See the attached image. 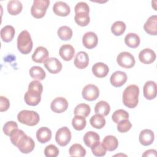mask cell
<instances>
[{
	"label": "cell",
	"instance_id": "7bdbcfd3",
	"mask_svg": "<svg viewBox=\"0 0 157 157\" xmlns=\"http://www.w3.org/2000/svg\"><path fill=\"white\" fill-rule=\"evenodd\" d=\"M18 129V124L15 121H9L6 122L3 126V132L7 136H10L11 132L16 129Z\"/></svg>",
	"mask_w": 157,
	"mask_h": 157
},
{
	"label": "cell",
	"instance_id": "7c38bea8",
	"mask_svg": "<svg viewBox=\"0 0 157 157\" xmlns=\"http://www.w3.org/2000/svg\"><path fill=\"white\" fill-rule=\"evenodd\" d=\"M127 78V75L124 72L118 71L111 75L110 82L115 87H120L126 83Z\"/></svg>",
	"mask_w": 157,
	"mask_h": 157
},
{
	"label": "cell",
	"instance_id": "d6986e66",
	"mask_svg": "<svg viewBox=\"0 0 157 157\" xmlns=\"http://www.w3.org/2000/svg\"><path fill=\"white\" fill-rule=\"evenodd\" d=\"M89 64V57L85 52H78L74 59V65L76 67L83 69L86 68Z\"/></svg>",
	"mask_w": 157,
	"mask_h": 157
},
{
	"label": "cell",
	"instance_id": "f546056e",
	"mask_svg": "<svg viewBox=\"0 0 157 157\" xmlns=\"http://www.w3.org/2000/svg\"><path fill=\"white\" fill-rule=\"evenodd\" d=\"M30 76L36 80H43L46 76L45 71L40 66H34L30 68L29 71Z\"/></svg>",
	"mask_w": 157,
	"mask_h": 157
},
{
	"label": "cell",
	"instance_id": "60d3db41",
	"mask_svg": "<svg viewBox=\"0 0 157 157\" xmlns=\"http://www.w3.org/2000/svg\"><path fill=\"white\" fill-rule=\"evenodd\" d=\"M25 133L23 131L21 130V129H16L15 130H13L11 134H10V141L12 142V144L16 146L18 140H20V139L22 137V136H23Z\"/></svg>",
	"mask_w": 157,
	"mask_h": 157
},
{
	"label": "cell",
	"instance_id": "ee69618b",
	"mask_svg": "<svg viewBox=\"0 0 157 157\" xmlns=\"http://www.w3.org/2000/svg\"><path fill=\"white\" fill-rule=\"evenodd\" d=\"M74 11L75 13L81 12L89 13L90 7L85 2H78L75 6Z\"/></svg>",
	"mask_w": 157,
	"mask_h": 157
},
{
	"label": "cell",
	"instance_id": "44dd1931",
	"mask_svg": "<svg viewBox=\"0 0 157 157\" xmlns=\"http://www.w3.org/2000/svg\"><path fill=\"white\" fill-rule=\"evenodd\" d=\"M109 72V69L108 66L101 62L95 63L92 67L93 74L98 78H103L106 77Z\"/></svg>",
	"mask_w": 157,
	"mask_h": 157
},
{
	"label": "cell",
	"instance_id": "1f68e13d",
	"mask_svg": "<svg viewBox=\"0 0 157 157\" xmlns=\"http://www.w3.org/2000/svg\"><path fill=\"white\" fill-rule=\"evenodd\" d=\"M57 34L58 37L62 40H70L72 37V30L67 26H62L58 29Z\"/></svg>",
	"mask_w": 157,
	"mask_h": 157
},
{
	"label": "cell",
	"instance_id": "ba28073f",
	"mask_svg": "<svg viewBox=\"0 0 157 157\" xmlns=\"http://www.w3.org/2000/svg\"><path fill=\"white\" fill-rule=\"evenodd\" d=\"M71 132L70 129L64 126L59 128L56 132L55 140L56 143L61 146H66L71 140Z\"/></svg>",
	"mask_w": 157,
	"mask_h": 157
},
{
	"label": "cell",
	"instance_id": "8d00e7d4",
	"mask_svg": "<svg viewBox=\"0 0 157 157\" xmlns=\"http://www.w3.org/2000/svg\"><path fill=\"white\" fill-rule=\"evenodd\" d=\"M86 124V121L85 117L80 115H75L72 120V125L77 131L83 129Z\"/></svg>",
	"mask_w": 157,
	"mask_h": 157
},
{
	"label": "cell",
	"instance_id": "cb8c5ba5",
	"mask_svg": "<svg viewBox=\"0 0 157 157\" xmlns=\"http://www.w3.org/2000/svg\"><path fill=\"white\" fill-rule=\"evenodd\" d=\"M99 140V135L94 131H88L86 132L83 136V142L85 144L90 148L98 143Z\"/></svg>",
	"mask_w": 157,
	"mask_h": 157
},
{
	"label": "cell",
	"instance_id": "6da1fadb",
	"mask_svg": "<svg viewBox=\"0 0 157 157\" xmlns=\"http://www.w3.org/2000/svg\"><path fill=\"white\" fill-rule=\"evenodd\" d=\"M43 91L42 83L37 80H33L28 85V91L26 92L24 99L26 104L36 106L41 101V94Z\"/></svg>",
	"mask_w": 157,
	"mask_h": 157
},
{
	"label": "cell",
	"instance_id": "484cf974",
	"mask_svg": "<svg viewBox=\"0 0 157 157\" xmlns=\"http://www.w3.org/2000/svg\"><path fill=\"white\" fill-rule=\"evenodd\" d=\"M15 31L14 28L11 25H6L1 30V37L5 42H9L12 41L14 36Z\"/></svg>",
	"mask_w": 157,
	"mask_h": 157
},
{
	"label": "cell",
	"instance_id": "d6a6232c",
	"mask_svg": "<svg viewBox=\"0 0 157 157\" xmlns=\"http://www.w3.org/2000/svg\"><path fill=\"white\" fill-rule=\"evenodd\" d=\"M91 109L89 105L85 103H81L75 107L74 113L75 115H80L85 118L89 115Z\"/></svg>",
	"mask_w": 157,
	"mask_h": 157
},
{
	"label": "cell",
	"instance_id": "f6af8a7d",
	"mask_svg": "<svg viewBox=\"0 0 157 157\" xmlns=\"http://www.w3.org/2000/svg\"><path fill=\"white\" fill-rule=\"evenodd\" d=\"M10 107V102L9 99L3 96H0V111L1 112H5L9 109Z\"/></svg>",
	"mask_w": 157,
	"mask_h": 157
},
{
	"label": "cell",
	"instance_id": "4dcf8cb0",
	"mask_svg": "<svg viewBox=\"0 0 157 157\" xmlns=\"http://www.w3.org/2000/svg\"><path fill=\"white\" fill-rule=\"evenodd\" d=\"M90 122L91 125L96 128V129H102L105 124V119L104 118V116L100 115V114H97L96 113L95 115H93L90 120Z\"/></svg>",
	"mask_w": 157,
	"mask_h": 157
},
{
	"label": "cell",
	"instance_id": "30bf717a",
	"mask_svg": "<svg viewBox=\"0 0 157 157\" xmlns=\"http://www.w3.org/2000/svg\"><path fill=\"white\" fill-rule=\"evenodd\" d=\"M50 108L55 113H59L64 112L68 108V102L63 97L56 98L52 101Z\"/></svg>",
	"mask_w": 157,
	"mask_h": 157
},
{
	"label": "cell",
	"instance_id": "83f0119b",
	"mask_svg": "<svg viewBox=\"0 0 157 157\" xmlns=\"http://www.w3.org/2000/svg\"><path fill=\"white\" fill-rule=\"evenodd\" d=\"M124 42L129 47L135 48L139 45L140 40L139 36L137 34L130 33L126 35L124 37Z\"/></svg>",
	"mask_w": 157,
	"mask_h": 157
},
{
	"label": "cell",
	"instance_id": "ffe728a7",
	"mask_svg": "<svg viewBox=\"0 0 157 157\" xmlns=\"http://www.w3.org/2000/svg\"><path fill=\"white\" fill-rule=\"evenodd\" d=\"M155 139V135L153 132L148 129L142 130L139 137V142L144 146H148L151 145Z\"/></svg>",
	"mask_w": 157,
	"mask_h": 157
},
{
	"label": "cell",
	"instance_id": "603a6c76",
	"mask_svg": "<svg viewBox=\"0 0 157 157\" xmlns=\"http://www.w3.org/2000/svg\"><path fill=\"white\" fill-rule=\"evenodd\" d=\"M52 131L47 127H41L36 132V138L41 144L48 142L52 138Z\"/></svg>",
	"mask_w": 157,
	"mask_h": 157
},
{
	"label": "cell",
	"instance_id": "3957f363",
	"mask_svg": "<svg viewBox=\"0 0 157 157\" xmlns=\"http://www.w3.org/2000/svg\"><path fill=\"white\" fill-rule=\"evenodd\" d=\"M33 43L30 34L26 30L22 31L17 37V48L24 55L29 53L33 48Z\"/></svg>",
	"mask_w": 157,
	"mask_h": 157
},
{
	"label": "cell",
	"instance_id": "8fae6325",
	"mask_svg": "<svg viewBox=\"0 0 157 157\" xmlns=\"http://www.w3.org/2000/svg\"><path fill=\"white\" fill-rule=\"evenodd\" d=\"M44 65L47 71L51 74H57L59 72L63 67L61 63L56 58H48L44 63Z\"/></svg>",
	"mask_w": 157,
	"mask_h": 157
},
{
	"label": "cell",
	"instance_id": "74e56055",
	"mask_svg": "<svg viewBox=\"0 0 157 157\" xmlns=\"http://www.w3.org/2000/svg\"><path fill=\"white\" fill-rule=\"evenodd\" d=\"M128 118L129 113L128 112L123 109H118L115 110L112 115V120L115 123H118L123 120L128 119Z\"/></svg>",
	"mask_w": 157,
	"mask_h": 157
},
{
	"label": "cell",
	"instance_id": "f35d334b",
	"mask_svg": "<svg viewBox=\"0 0 157 157\" xmlns=\"http://www.w3.org/2000/svg\"><path fill=\"white\" fill-rule=\"evenodd\" d=\"M93 154L96 156H103L106 153V149L102 145V143L99 142L91 148Z\"/></svg>",
	"mask_w": 157,
	"mask_h": 157
},
{
	"label": "cell",
	"instance_id": "7402d4cb",
	"mask_svg": "<svg viewBox=\"0 0 157 157\" xmlns=\"http://www.w3.org/2000/svg\"><path fill=\"white\" fill-rule=\"evenodd\" d=\"M59 54L63 59L66 61H69L73 58L75 55V50L71 45L64 44L61 46Z\"/></svg>",
	"mask_w": 157,
	"mask_h": 157
},
{
	"label": "cell",
	"instance_id": "9c48e42d",
	"mask_svg": "<svg viewBox=\"0 0 157 157\" xmlns=\"http://www.w3.org/2000/svg\"><path fill=\"white\" fill-rule=\"evenodd\" d=\"M82 94V97L86 101H94L99 95V90L95 85L88 84L83 88Z\"/></svg>",
	"mask_w": 157,
	"mask_h": 157
},
{
	"label": "cell",
	"instance_id": "7a4b0ae2",
	"mask_svg": "<svg viewBox=\"0 0 157 157\" xmlns=\"http://www.w3.org/2000/svg\"><path fill=\"white\" fill-rule=\"evenodd\" d=\"M139 88L136 85L128 86L123 93V103L128 108L136 107L139 102Z\"/></svg>",
	"mask_w": 157,
	"mask_h": 157
},
{
	"label": "cell",
	"instance_id": "ac0fdd59",
	"mask_svg": "<svg viewBox=\"0 0 157 157\" xmlns=\"http://www.w3.org/2000/svg\"><path fill=\"white\" fill-rule=\"evenodd\" d=\"M53 12L58 16L66 17L71 12V9L69 5L63 1H57L53 6Z\"/></svg>",
	"mask_w": 157,
	"mask_h": 157
},
{
	"label": "cell",
	"instance_id": "ab89813d",
	"mask_svg": "<svg viewBox=\"0 0 157 157\" xmlns=\"http://www.w3.org/2000/svg\"><path fill=\"white\" fill-rule=\"evenodd\" d=\"M117 130L121 133H124L128 132L132 127L131 123L128 120V119L123 120L117 123Z\"/></svg>",
	"mask_w": 157,
	"mask_h": 157
},
{
	"label": "cell",
	"instance_id": "f1b7e54d",
	"mask_svg": "<svg viewBox=\"0 0 157 157\" xmlns=\"http://www.w3.org/2000/svg\"><path fill=\"white\" fill-rule=\"evenodd\" d=\"M110 110V107L108 102L105 101H100L96 103L94 107V112L104 117L108 115Z\"/></svg>",
	"mask_w": 157,
	"mask_h": 157
},
{
	"label": "cell",
	"instance_id": "2e32d148",
	"mask_svg": "<svg viewBox=\"0 0 157 157\" xmlns=\"http://www.w3.org/2000/svg\"><path fill=\"white\" fill-rule=\"evenodd\" d=\"M48 52L44 47H37L32 55V60L37 63H44L48 58Z\"/></svg>",
	"mask_w": 157,
	"mask_h": 157
},
{
	"label": "cell",
	"instance_id": "4fadbf2b",
	"mask_svg": "<svg viewBox=\"0 0 157 157\" xmlns=\"http://www.w3.org/2000/svg\"><path fill=\"white\" fill-rule=\"evenodd\" d=\"M82 43L85 47L88 49H92L96 47L98 43V38L97 35L92 32L86 33L82 37Z\"/></svg>",
	"mask_w": 157,
	"mask_h": 157
},
{
	"label": "cell",
	"instance_id": "5bb4252c",
	"mask_svg": "<svg viewBox=\"0 0 157 157\" xmlns=\"http://www.w3.org/2000/svg\"><path fill=\"white\" fill-rule=\"evenodd\" d=\"M143 93L148 100H152L156 96V83L154 81H147L144 86Z\"/></svg>",
	"mask_w": 157,
	"mask_h": 157
},
{
	"label": "cell",
	"instance_id": "e0dca14e",
	"mask_svg": "<svg viewBox=\"0 0 157 157\" xmlns=\"http://www.w3.org/2000/svg\"><path fill=\"white\" fill-rule=\"evenodd\" d=\"M145 31L153 36L157 34V16L156 15L150 17L144 25Z\"/></svg>",
	"mask_w": 157,
	"mask_h": 157
},
{
	"label": "cell",
	"instance_id": "52a82bcc",
	"mask_svg": "<svg viewBox=\"0 0 157 157\" xmlns=\"http://www.w3.org/2000/svg\"><path fill=\"white\" fill-rule=\"evenodd\" d=\"M117 62L120 66L127 69L132 67L136 63L134 56L128 52L120 53L117 57Z\"/></svg>",
	"mask_w": 157,
	"mask_h": 157
},
{
	"label": "cell",
	"instance_id": "5b68a950",
	"mask_svg": "<svg viewBox=\"0 0 157 157\" xmlns=\"http://www.w3.org/2000/svg\"><path fill=\"white\" fill-rule=\"evenodd\" d=\"M50 4L48 0H34L31 8V13L36 18H41L46 13Z\"/></svg>",
	"mask_w": 157,
	"mask_h": 157
},
{
	"label": "cell",
	"instance_id": "b9f144b4",
	"mask_svg": "<svg viewBox=\"0 0 157 157\" xmlns=\"http://www.w3.org/2000/svg\"><path fill=\"white\" fill-rule=\"evenodd\" d=\"M59 152V149L53 144L47 145L44 149V154L47 157H56Z\"/></svg>",
	"mask_w": 157,
	"mask_h": 157
},
{
	"label": "cell",
	"instance_id": "e575fe53",
	"mask_svg": "<svg viewBox=\"0 0 157 157\" xmlns=\"http://www.w3.org/2000/svg\"><path fill=\"white\" fill-rule=\"evenodd\" d=\"M69 155L72 156L82 157L86 155V150L79 144H74L69 150Z\"/></svg>",
	"mask_w": 157,
	"mask_h": 157
},
{
	"label": "cell",
	"instance_id": "4316f807",
	"mask_svg": "<svg viewBox=\"0 0 157 157\" xmlns=\"http://www.w3.org/2000/svg\"><path fill=\"white\" fill-rule=\"evenodd\" d=\"M7 11L10 15H17L19 14L23 9V5L20 1L11 0L7 4Z\"/></svg>",
	"mask_w": 157,
	"mask_h": 157
},
{
	"label": "cell",
	"instance_id": "bcb514c9",
	"mask_svg": "<svg viewBox=\"0 0 157 157\" xmlns=\"http://www.w3.org/2000/svg\"><path fill=\"white\" fill-rule=\"evenodd\" d=\"M143 156H156V151L154 149H150L146 150L143 154Z\"/></svg>",
	"mask_w": 157,
	"mask_h": 157
},
{
	"label": "cell",
	"instance_id": "277c9868",
	"mask_svg": "<svg viewBox=\"0 0 157 157\" xmlns=\"http://www.w3.org/2000/svg\"><path fill=\"white\" fill-rule=\"evenodd\" d=\"M17 120L21 124L33 126L38 124L40 117L39 114L35 111L23 110L18 113Z\"/></svg>",
	"mask_w": 157,
	"mask_h": 157
},
{
	"label": "cell",
	"instance_id": "9a60e30c",
	"mask_svg": "<svg viewBox=\"0 0 157 157\" xmlns=\"http://www.w3.org/2000/svg\"><path fill=\"white\" fill-rule=\"evenodd\" d=\"M139 61L145 64L153 63L156 59L155 52L150 48H144L139 54Z\"/></svg>",
	"mask_w": 157,
	"mask_h": 157
},
{
	"label": "cell",
	"instance_id": "8992f818",
	"mask_svg": "<svg viewBox=\"0 0 157 157\" xmlns=\"http://www.w3.org/2000/svg\"><path fill=\"white\" fill-rule=\"evenodd\" d=\"M16 147L22 153L25 154L31 153L35 147V143L33 139L25 134L18 140Z\"/></svg>",
	"mask_w": 157,
	"mask_h": 157
},
{
	"label": "cell",
	"instance_id": "d4e9b609",
	"mask_svg": "<svg viewBox=\"0 0 157 157\" xmlns=\"http://www.w3.org/2000/svg\"><path fill=\"white\" fill-rule=\"evenodd\" d=\"M102 144L106 149V150L112 151L116 150L117 148L118 147V141L115 136L109 135L104 138L102 142Z\"/></svg>",
	"mask_w": 157,
	"mask_h": 157
},
{
	"label": "cell",
	"instance_id": "836d02e7",
	"mask_svg": "<svg viewBox=\"0 0 157 157\" xmlns=\"http://www.w3.org/2000/svg\"><path fill=\"white\" fill-rule=\"evenodd\" d=\"M74 20L75 23L79 26H86L89 24L90 21L89 13L81 12L75 13L74 17Z\"/></svg>",
	"mask_w": 157,
	"mask_h": 157
},
{
	"label": "cell",
	"instance_id": "d590c367",
	"mask_svg": "<svg viewBox=\"0 0 157 157\" xmlns=\"http://www.w3.org/2000/svg\"><path fill=\"white\" fill-rule=\"evenodd\" d=\"M126 24L121 21H117L114 22L111 26V31L116 36L122 35L126 30Z\"/></svg>",
	"mask_w": 157,
	"mask_h": 157
}]
</instances>
